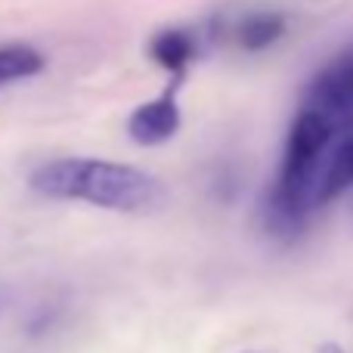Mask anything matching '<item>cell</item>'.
I'll list each match as a JSON object with an SVG mask.
<instances>
[{"label":"cell","mask_w":353,"mask_h":353,"mask_svg":"<svg viewBox=\"0 0 353 353\" xmlns=\"http://www.w3.org/2000/svg\"><path fill=\"white\" fill-rule=\"evenodd\" d=\"M152 59L159 62L161 68H168V72H183V68L189 65V59H192V37L186 34V31L180 28H168L161 31L159 37L152 41Z\"/></svg>","instance_id":"cell-6"},{"label":"cell","mask_w":353,"mask_h":353,"mask_svg":"<svg viewBox=\"0 0 353 353\" xmlns=\"http://www.w3.org/2000/svg\"><path fill=\"white\" fill-rule=\"evenodd\" d=\"M176 128H180V105H176L174 87L165 90L161 97L143 103L128 118V134L143 146H159V143L171 140Z\"/></svg>","instance_id":"cell-4"},{"label":"cell","mask_w":353,"mask_h":353,"mask_svg":"<svg viewBox=\"0 0 353 353\" xmlns=\"http://www.w3.org/2000/svg\"><path fill=\"white\" fill-rule=\"evenodd\" d=\"M335 124L310 109H301L285 140L279 174L267 199V223L279 236H294L313 211V189L335 137Z\"/></svg>","instance_id":"cell-2"},{"label":"cell","mask_w":353,"mask_h":353,"mask_svg":"<svg viewBox=\"0 0 353 353\" xmlns=\"http://www.w3.org/2000/svg\"><path fill=\"white\" fill-rule=\"evenodd\" d=\"M282 31H285V22L282 16H273V12H263V16H248L242 25H239L236 37L245 50H263L273 41H279Z\"/></svg>","instance_id":"cell-8"},{"label":"cell","mask_w":353,"mask_h":353,"mask_svg":"<svg viewBox=\"0 0 353 353\" xmlns=\"http://www.w3.org/2000/svg\"><path fill=\"white\" fill-rule=\"evenodd\" d=\"M41 68H43V56L34 47H25V43H6V47H0V87L31 78Z\"/></svg>","instance_id":"cell-7"},{"label":"cell","mask_w":353,"mask_h":353,"mask_svg":"<svg viewBox=\"0 0 353 353\" xmlns=\"http://www.w3.org/2000/svg\"><path fill=\"white\" fill-rule=\"evenodd\" d=\"M31 189L47 199L87 201L118 214H146L165 199V186L140 168L105 159H56L31 174Z\"/></svg>","instance_id":"cell-1"},{"label":"cell","mask_w":353,"mask_h":353,"mask_svg":"<svg viewBox=\"0 0 353 353\" xmlns=\"http://www.w3.org/2000/svg\"><path fill=\"white\" fill-rule=\"evenodd\" d=\"M304 109L329 118L335 128H341V121L353 115V53L341 56L335 65L316 74V81L307 90Z\"/></svg>","instance_id":"cell-3"},{"label":"cell","mask_w":353,"mask_h":353,"mask_svg":"<svg viewBox=\"0 0 353 353\" xmlns=\"http://www.w3.org/2000/svg\"><path fill=\"white\" fill-rule=\"evenodd\" d=\"M350 183H353V134L325 159L323 171H319V180H316V189H313V208L335 199Z\"/></svg>","instance_id":"cell-5"},{"label":"cell","mask_w":353,"mask_h":353,"mask_svg":"<svg viewBox=\"0 0 353 353\" xmlns=\"http://www.w3.org/2000/svg\"><path fill=\"white\" fill-rule=\"evenodd\" d=\"M319 353H344V350L338 347V344H323V347H319Z\"/></svg>","instance_id":"cell-9"}]
</instances>
